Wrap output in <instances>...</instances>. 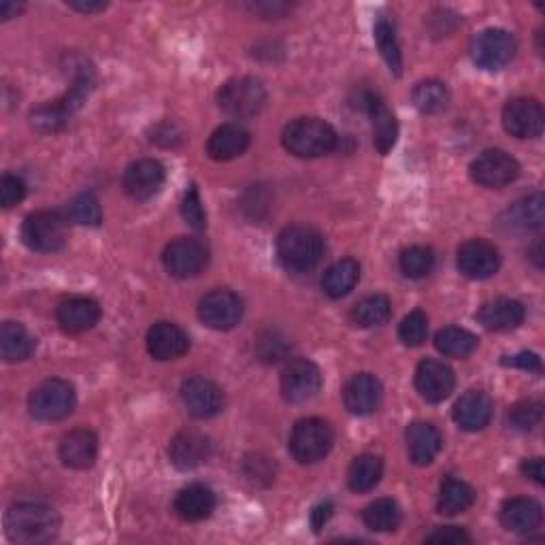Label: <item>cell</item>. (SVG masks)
<instances>
[{"label": "cell", "mask_w": 545, "mask_h": 545, "mask_svg": "<svg viewBox=\"0 0 545 545\" xmlns=\"http://www.w3.org/2000/svg\"><path fill=\"white\" fill-rule=\"evenodd\" d=\"M90 90H92V79L86 73H81L75 79L71 90L66 92L62 98H58V101H52V103H45L30 113L32 128L39 130V132H45V135L47 132H56V130L64 128L66 122L71 120V115L81 105H84Z\"/></svg>", "instance_id": "4"}, {"label": "cell", "mask_w": 545, "mask_h": 545, "mask_svg": "<svg viewBox=\"0 0 545 545\" xmlns=\"http://www.w3.org/2000/svg\"><path fill=\"white\" fill-rule=\"evenodd\" d=\"M456 384L454 371L439 360H422L416 371V388L428 403H441L452 394Z\"/></svg>", "instance_id": "20"}, {"label": "cell", "mask_w": 545, "mask_h": 545, "mask_svg": "<svg viewBox=\"0 0 545 545\" xmlns=\"http://www.w3.org/2000/svg\"><path fill=\"white\" fill-rule=\"evenodd\" d=\"M543 422V403L539 401H522L511 407L509 411V424L516 431H535Z\"/></svg>", "instance_id": "43"}, {"label": "cell", "mask_w": 545, "mask_h": 545, "mask_svg": "<svg viewBox=\"0 0 545 545\" xmlns=\"http://www.w3.org/2000/svg\"><path fill=\"white\" fill-rule=\"evenodd\" d=\"M373 35H375V43L379 47V54L384 56L386 64L390 66V71L399 75L403 69V56H401V47H399V41H396V32H394L392 24L386 20H379L375 24Z\"/></svg>", "instance_id": "40"}, {"label": "cell", "mask_w": 545, "mask_h": 545, "mask_svg": "<svg viewBox=\"0 0 545 545\" xmlns=\"http://www.w3.org/2000/svg\"><path fill=\"white\" fill-rule=\"evenodd\" d=\"M507 224L516 230H539L543 226V194L522 198L507 211Z\"/></svg>", "instance_id": "36"}, {"label": "cell", "mask_w": 545, "mask_h": 545, "mask_svg": "<svg viewBox=\"0 0 545 545\" xmlns=\"http://www.w3.org/2000/svg\"><path fill=\"white\" fill-rule=\"evenodd\" d=\"M162 262H164V269L177 279L196 277L205 269L207 250L201 241L179 237L164 247Z\"/></svg>", "instance_id": "13"}, {"label": "cell", "mask_w": 545, "mask_h": 545, "mask_svg": "<svg viewBox=\"0 0 545 545\" xmlns=\"http://www.w3.org/2000/svg\"><path fill=\"white\" fill-rule=\"evenodd\" d=\"M198 318L213 330H230L243 318V303L235 292L213 290L198 303Z\"/></svg>", "instance_id": "11"}, {"label": "cell", "mask_w": 545, "mask_h": 545, "mask_svg": "<svg viewBox=\"0 0 545 545\" xmlns=\"http://www.w3.org/2000/svg\"><path fill=\"white\" fill-rule=\"evenodd\" d=\"M428 335V318L426 313L416 309L399 326V339L407 345V348H418L426 341Z\"/></svg>", "instance_id": "44"}, {"label": "cell", "mask_w": 545, "mask_h": 545, "mask_svg": "<svg viewBox=\"0 0 545 545\" xmlns=\"http://www.w3.org/2000/svg\"><path fill=\"white\" fill-rule=\"evenodd\" d=\"M501 522L511 533L528 535L537 531L543 522V509L533 499H509L501 507Z\"/></svg>", "instance_id": "26"}, {"label": "cell", "mask_w": 545, "mask_h": 545, "mask_svg": "<svg viewBox=\"0 0 545 545\" xmlns=\"http://www.w3.org/2000/svg\"><path fill=\"white\" fill-rule=\"evenodd\" d=\"M98 456V439L88 428H77L60 441V458L71 469H90Z\"/></svg>", "instance_id": "25"}, {"label": "cell", "mask_w": 545, "mask_h": 545, "mask_svg": "<svg viewBox=\"0 0 545 545\" xmlns=\"http://www.w3.org/2000/svg\"><path fill=\"white\" fill-rule=\"evenodd\" d=\"M443 439L433 424L416 422L407 428V452L414 465L426 467L441 452Z\"/></svg>", "instance_id": "27"}, {"label": "cell", "mask_w": 545, "mask_h": 545, "mask_svg": "<svg viewBox=\"0 0 545 545\" xmlns=\"http://www.w3.org/2000/svg\"><path fill=\"white\" fill-rule=\"evenodd\" d=\"M411 101H414V105H416V109L420 113L435 115V113H439V111H443L445 107H448L450 94H448V90H445V86L441 84V81L428 79V81H422V84L416 86L414 94H411Z\"/></svg>", "instance_id": "39"}, {"label": "cell", "mask_w": 545, "mask_h": 545, "mask_svg": "<svg viewBox=\"0 0 545 545\" xmlns=\"http://www.w3.org/2000/svg\"><path fill=\"white\" fill-rule=\"evenodd\" d=\"M56 318L66 333L79 335V333H86V330L94 328L96 322L101 320V307H98V303L92 299L75 296V299H69V301L58 305Z\"/></svg>", "instance_id": "24"}, {"label": "cell", "mask_w": 545, "mask_h": 545, "mask_svg": "<svg viewBox=\"0 0 545 545\" xmlns=\"http://www.w3.org/2000/svg\"><path fill=\"white\" fill-rule=\"evenodd\" d=\"M522 473L526 477H531L533 482L537 484H543L545 482V467H543V460L541 458H533V460H526L522 465Z\"/></svg>", "instance_id": "50"}, {"label": "cell", "mask_w": 545, "mask_h": 545, "mask_svg": "<svg viewBox=\"0 0 545 545\" xmlns=\"http://www.w3.org/2000/svg\"><path fill=\"white\" fill-rule=\"evenodd\" d=\"M324 254V239L309 226H288L277 239V256L290 273H309Z\"/></svg>", "instance_id": "2"}, {"label": "cell", "mask_w": 545, "mask_h": 545, "mask_svg": "<svg viewBox=\"0 0 545 545\" xmlns=\"http://www.w3.org/2000/svg\"><path fill=\"white\" fill-rule=\"evenodd\" d=\"M20 11H22V5L11 3V0H3V3H0V18L3 20L15 18V15H18Z\"/></svg>", "instance_id": "52"}, {"label": "cell", "mask_w": 545, "mask_h": 545, "mask_svg": "<svg viewBox=\"0 0 545 545\" xmlns=\"http://www.w3.org/2000/svg\"><path fill=\"white\" fill-rule=\"evenodd\" d=\"M335 128L318 118H299L284 130V147L299 158H320L337 147Z\"/></svg>", "instance_id": "3"}, {"label": "cell", "mask_w": 545, "mask_h": 545, "mask_svg": "<svg viewBox=\"0 0 545 545\" xmlns=\"http://www.w3.org/2000/svg\"><path fill=\"white\" fill-rule=\"evenodd\" d=\"M401 271L405 277L409 279H420V277H426L428 273L433 271V264H435V254L431 247H422V245H416V247H409V250H405L401 254Z\"/></svg>", "instance_id": "41"}, {"label": "cell", "mask_w": 545, "mask_h": 545, "mask_svg": "<svg viewBox=\"0 0 545 545\" xmlns=\"http://www.w3.org/2000/svg\"><path fill=\"white\" fill-rule=\"evenodd\" d=\"M24 196H26L24 179L15 175H5L3 179H0V205H3L5 209H11L13 205L22 203Z\"/></svg>", "instance_id": "46"}, {"label": "cell", "mask_w": 545, "mask_h": 545, "mask_svg": "<svg viewBox=\"0 0 545 545\" xmlns=\"http://www.w3.org/2000/svg\"><path fill=\"white\" fill-rule=\"evenodd\" d=\"M181 401H184L186 409L194 418H213L218 416L224 407V394L222 390L209 382L205 377H190L181 386Z\"/></svg>", "instance_id": "17"}, {"label": "cell", "mask_w": 545, "mask_h": 545, "mask_svg": "<svg viewBox=\"0 0 545 545\" xmlns=\"http://www.w3.org/2000/svg\"><path fill=\"white\" fill-rule=\"evenodd\" d=\"M492 401L486 392L471 390L460 396L454 405V420L467 433H477L492 420Z\"/></svg>", "instance_id": "22"}, {"label": "cell", "mask_w": 545, "mask_h": 545, "mask_svg": "<svg viewBox=\"0 0 545 545\" xmlns=\"http://www.w3.org/2000/svg\"><path fill=\"white\" fill-rule=\"evenodd\" d=\"M71 7L81 11V13H94V11H103L107 5L105 3H75V0H73Z\"/></svg>", "instance_id": "53"}, {"label": "cell", "mask_w": 545, "mask_h": 545, "mask_svg": "<svg viewBox=\"0 0 545 545\" xmlns=\"http://www.w3.org/2000/svg\"><path fill=\"white\" fill-rule=\"evenodd\" d=\"M181 213H184L186 222L192 228H196V230H203L205 228V224H207L205 209H203V203H201V196H198V190L194 186L184 196V205H181Z\"/></svg>", "instance_id": "45"}, {"label": "cell", "mask_w": 545, "mask_h": 545, "mask_svg": "<svg viewBox=\"0 0 545 545\" xmlns=\"http://www.w3.org/2000/svg\"><path fill=\"white\" fill-rule=\"evenodd\" d=\"M211 452H213L211 441L196 431H184V433L175 435L169 445L171 462L181 471H190V469L201 467L203 462L209 460Z\"/></svg>", "instance_id": "21"}, {"label": "cell", "mask_w": 545, "mask_h": 545, "mask_svg": "<svg viewBox=\"0 0 545 545\" xmlns=\"http://www.w3.org/2000/svg\"><path fill=\"white\" fill-rule=\"evenodd\" d=\"M435 345L443 356L467 358L477 350V337L465 328L448 326V328H441L435 335Z\"/></svg>", "instance_id": "35"}, {"label": "cell", "mask_w": 545, "mask_h": 545, "mask_svg": "<svg viewBox=\"0 0 545 545\" xmlns=\"http://www.w3.org/2000/svg\"><path fill=\"white\" fill-rule=\"evenodd\" d=\"M264 103H267V92L260 81L252 77L230 79L218 92L220 109L237 120L254 118L262 111Z\"/></svg>", "instance_id": "6"}, {"label": "cell", "mask_w": 545, "mask_h": 545, "mask_svg": "<svg viewBox=\"0 0 545 545\" xmlns=\"http://www.w3.org/2000/svg\"><path fill=\"white\" fill-rule=\"evenodd\" d=\"M330 516H333V505H330V503H322V505H318L316 509H313L311 511L313 531H322V526L328 522Z\"/></svg>", "instance_id": "51"}, {"label": "cell", "mask_w": 545, "mask_h": 545, "mask_svg": "<svg viewBox=\"0 0 545 545\" xmlns=\"http://www.w3.org/2000/svg\"><path fill=\"white\" fill-rule=\"evenodd\" d=\"M322 388V373L311 360H294L282 375V394L290 403H305Z\"/></svg>", "instance_id": "16"}, {"label": "cell", "mask_w": 545, "mask_h": 545, "mask_svg": "<svg viewBox=\"0 0 545 545\" xmlns=\"http://www.w3.org/2000/svg\"><path fill=\"white\" fill-rule=\"evenodd\" d=\"M358 277H360V267L356 260L352 258L339 260L324 273V279H322L324 292L330 296V299H343V296H348L356 288Z\"/></svg>", "instance_id": "32"}, {"label": "cell", "mask_w": 545, "mask_h": 545, "mask_svg": "<svg viewBox=\"0 0 545 545\" xmlns=\"http://www.w3.org/2000/svg\"><path fill=\"white\" fill-rule=\"evenodd\" d=\"M22 239L32 252H58L69 239V220L58 211H37L26 218Z\"/></svg>", "instance_id": "5"}, {"label": "cell", "mask_w": 545, "mask_h": 545, "mask_svg": "<svg viewBox=\"0 0 545 545\" xmlns=\"http://www.w3.org/2000/svg\"><path fill=\"white\" fill-rule=\"evenodd\" d=\"M520 164L503 150H486L471 162V177L484 188H503L516 181Z\"/></svg>", "instance_id": "9"}, {"label": "cell", "mask_w": 545, "mask_h": 545, "mask_svg": "<svg viewBox=\"0 0 545 545\" xmlns=\"http://www.w3.org/2000/svg\"><path fill=\"white\" fill-rule=\"evenodd\" d=\"M66 213H69V218L81 226H98L103 220V213H101V205H98L96 196L92 192H84V194H77L73 201L69 203V209H66Z\"/></svg>", "instance_id": "42"}, {"label": "cell", "mask_w": 545, "mask_h": 545, "mask_svg": "<svg viewBox=\"0 0 545 545\" xmlns=\"http://www.w3.org/2000/svg\"><path fill=\"white\" fill-rule=\"evenodd\" d=\"M426 543H471V537L458 526H441L426 537Z\"/></svg>", "instance_id": "48"}, {"label": "cell", "mask_w": 545, "mask_h": 545, "mask_svg": "<svg viewBox=\"0 0 545 545\" xmlns=\"http://www.w3.org/2000/svg\"><path fill=\"white\" fill-rule=\"evenodd\" d=\"M392 316V305L386 299L384 294H373L362 299L354 309H352V322L360 328H373V326H382L388 322Z\"/></svg>", "instance_id": "37"}, {"label": "cell", "mask_w": 545, "mask_h": 545, "mask_svg": "<svg viewBox=\"0 0 545 545\" xmlns=\"http://www.w3.org/2000/svg\"><path fill=\"white\" fill-rule=\"evenodd\" d=\"M401 507L392 499H377L365 511H362V520L375 533H390L401 524Z\"/></svg>", "instance_id": "38"}, {"label": "cell", "mask_w": 545, "mask_h": 545, "mask_svg": "<svg viewBox=\"0 0 545 545\" xmlns=\"http://www.w3.org/2000/svg\"><path fill=\"white\" fill-rule=\"evenodd\" d=\"M543 107L535 98H511L503 109V126L516 139H537L543 132Z\"/></svg>", "instance_id": "12"}, {"label": "cell", "mask_w": 545, "mask_h": 545, "mask_svg": "<svg viewBox=\"0 0 545 545\" xmlns=\"http://www.w3.org/2000/svg\"><path fill=\"white\" fill-rule=\"evenodd\" d=\"M7 537L15 543L35 545L52 541L60 531V518L52 507L41 503H18L5 516Z\"/></svg>", "instance_id": "1"}, {"label": "cell", "mask_w": 545, "mask_h": 545, "mask_svg": "<svg viewBox=\"0 0 545 545\" xmlns=\"http://www.w3.org/2000/svg\"><path fill=\"white\" fill-rule=\"evenodd\" d=\"M164 186V167L158 160L132 162L124 173V190L135 201H150Z\"/></svg>", "instance_id": "18"}, {"label": "cell", "mask_w": 545, "mask_h": 545, "mask_svg": "<svg viewBox=\"0 0 545 545\" xmlns=\"http://www.w3.org/2000/svg\"><path fill=\"white\" fill-rule=\"evenodd\" d=\"M358 107L369 113L373 124V143L377 147V152L388 154L396 143V137H399V124H396L394 115L390 113L382 98H379V94L373 90H365L358 96Z\"/></svg>", "instance_id": "14"}, {"label": "cell", "mask_w": 545, "mask_h": 545, "mask_svg": "<svg viewBox=\"0 0 545 545\" xmlns=\"http://www.w3.org/2000/svg\"><path fill=\"white\" fill-rule=\"evenodd\" d=\"M335 433L328 422L320 418H307L296 422L290 435V452L292 456L303 462V465H311V462H318L328 452L333 450Z\"/></svg>", "instance_id": "7"}, {"label": "cell", "mask_w": 545, "mask_h": 545, "mask_svg": "<svg viewBox=\"0 0 545 545\" xmlns=\"http://www.w3.org/2000/svg\"><path fill=\"white\" fill-rule=\"evenodd\" d=\"M190 348L188 335L177 324L158 322L147 333V350L156 360H177Z\"/></svg>", "instance_id": "23"}, {"label": "cell", "mask_w": 545, "mask_h": 545, "mask_svg": "<svg viewBox=\"0 0 545 545\" xmlns=\"http://www.w3.org/2000/svg\"><path fill=\"white\" fill-rule=\"evenodd\" d=\"M28 409L32 418L41 422L64 420L75 409V390L64 379H47L32 390Z\"/></svg>", "instance_id": "8"}, {"label": "cell", "mask_w": 545, "mask_h": 545, "mask_svg": "<svg viewBox=\"0 0 545 545\" xmlns=\"http://www.w3.org/2000/svg\"><path fill=\"white\" fill-rule=\"evenodd\" d=\"M505 367H516V369H522V371H535V373H541V358L533 352H520L516 356H507L503 360Z\"/></svg>", "instance_id": "49"}, {"label": "cell", "mask_w": 545, "mask_h": 545, "mask_svg": "<svg viewBox=\"0 0 545 545\" xmlns=\"http://www.w3.org/2000/svg\"><path fill=\"white\" fill-rule=\"evenodd\" d=\"M516 41L503 28H488L473 39L471 56L477 66L486 71H499L514 58Z\"/></svg>", "instance_id": "10"}, {"label": "cell", "mask_w": 545, "mask_h": 545, "mask_svg": "<svg viewBox=\"0 0 545 545\" xmlns=\"http://www.w3.org/2000/svg\"><path fill=\"white\" fill-rule=\"evenodd\" d=\"M250 139H252L250 132H247L243 126L224 124L209 137L207 154L213 160H220V162L233 160V158L241 156L247 147H250Z\"/></svg>", "instance_id": "28"}, {"label": "cell", "mask_w": 545, "mask_h": 545, "mask_svg": "<svg viewBox=\"0 0 545 545\" xmlns=\"http://www.w3.org/2000/svg\"><path fill=\"white\" fill-rule=\"evenodd\" d=\"M35 352V337L18 322H5L0 328V356L7 362H20Z\"/></svg>", "instance_id": "31"}, {"label": "cell", "mask_w": 545, "mask_h": 545, "mask_svg": "<svg viewBox=\"0 0 545 545\" xmlns=\"http://www.w3.org/2000/svg\"><path fill=\"white\" fill-rule=\"evenodd\" d=\"M382 384L379 379L371 373H358L354 375L343 390V403L345 409L354 416H371L373 411L382 405Z\"/></svg>", "instance_id": "19"}, {"label": "cell", "mask_w": 545, "mask_h": 545, "mask_svg": "<svg viewBox=\"0 0 545 545\" xmlns=\"http://www.w3.org/2000/svg\"><path fill=\"white\" fill-rule=\"evenodd\" d=\"M382 473H384L382 458H377L373 454L358 456L348 471V484L358 494L371 492L379 484V480H382Z\"/></svg>", "instance_id": "33"}, {"label": "cell", "mask_w": 545, "mask_h": 545, "mask_svg": "<svg viewBox=\"0 0 545 545\" xmlns=\"http://www.w3.org/2000/svg\"><path fill=\"white\" fill-rule=\"evenodd\" d=\"M288 350V345L286 341L279 337L277 333H267V335H262L258 339V354L264 362H275L282 358Z\"/></svg>", "instance_id": "47"}, {"label": "cell", "mask_w": 545, "mask_h": 545, "mask_svg": "<svg viewBox=\"0 0 545 545\" xmlns=\"http://www.w3.org/2000/svg\"><path fill=\"white\" fill-rule=\"evenodd\" d=\"M458 269L469 279H488L499 271V252L497 247L484 239H471L460 245L458 250Z\"/></svg>", "instance_id": "15"}, {"label": "cell", "mask_w": 545, "mask_h": 545, "mask_svg": "<svg viewBox=\"0 0 545 545\" xmlns=\"http://www.w3.org/2000/svg\"><path fill=\"white\" fill-rule=\"evenodd\" d=\"M477 322L488 330H514L524 322V305L514 299H494L477 311Z\"/></svg>", "instance_id": "29"}, {"label": "cell", "mask_w": 545, "mask_h": 545, "mask_svg": "<svg viewBox=\"0 0 545 545\" xmlns=\"http://www.w3.org/2000/svg\"><path fill=\"white\" fill-rule=\"evenodd\" d=\"M473 501L475 490L469 484L450 477V480H445V484L441 486L437 509L443 516H456L462 514V511H467L473 505Z\"/></svg>", "instance_id": "34"}, {"label": "cell", "mask_w": 545, "mask_h": 545, "mask_svg": "<svg viewBox=\"0 0 545 545\" xmlns=\"http://www.w3.org/2000/svg\"><path fill=\"white\" fill-rule=\"evenodd\" d=\"M535 262H537V267H543V260H541V243L535 245Z\"/></svg>", "instance_id": "54"}, {"label": "cell", "mask_w": 545, "mask_h": 545, "mask_svg": "<svg viewBox=\"0 0 545 545\" xmlns=\"http://www.w3.org/2000/svg\"><path fill=\"white\" fill-rule=\"evenodd\" d=\"M216 509V494L203 484H192L181 490L175 499V511L188 522H201Z\"/></svg>", "instance_id": "30"}]
</instances>
